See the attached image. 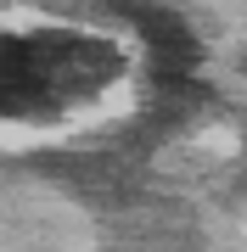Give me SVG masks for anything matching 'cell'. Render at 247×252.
<instances>
[{
	"label": "cell",
	"mask_w": 247,
	"mask_h": 252,
	"mask_svg": "<svg viewBox=\"0 0 247 252\" xmlns=\"http://www.w3.org/2000/svg\"><path fill=\"white\" fill-rule=\"evenodd\" d=\"M129 56L90 28H0V124L56 129L124 84Z\"/></svg>",
	"instance_id": "1"
}]
</instances>
